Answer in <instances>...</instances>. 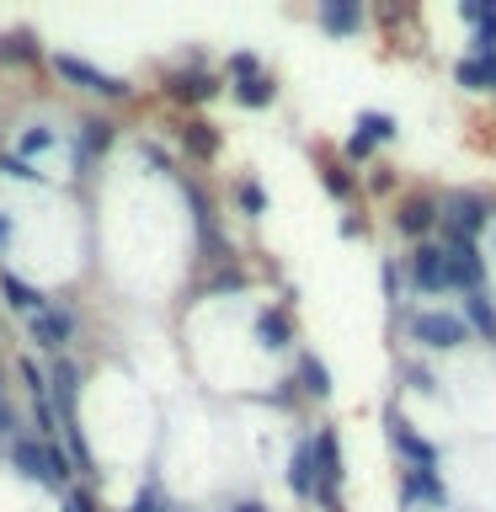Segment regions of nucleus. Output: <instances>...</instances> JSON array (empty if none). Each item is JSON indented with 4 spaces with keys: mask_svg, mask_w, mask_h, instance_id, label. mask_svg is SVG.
Instances as JSON below:
<instances>
[{
    "mask_svg": "<svg viewBox=\"0 0 496 512\" xmlns=\"http://www.w3.org/2000/svg\"><path fill=\"white\" fill-rule=\"evenodd\" d=\"M496 219V203H491V192H480V187H459V192H448L443 198V214H438V246H459V240H475L486 224Z\"/></svg>",
    "mask_w": 496,
    "mask_h": 512,
    "instance_id": "1",
    "label": "nucleus"
},
{
    "mask_svg": "<svg viewBox=\"0 0 496 512\" xmlns=\"http://www.w3.org/2000/svg\"><path fill=\"white\" fill-rule=\"evenodd\" d=\"M400 331H406V342L411 347H422V352H454L464 342H475L470 326L459 320V310H400Z\"/></svg>",
    "mask_w": 496,
    "mask_h": 512,
    "instance_id": "2",
    "label": "nucleus"
},
{
    "mask_svg": "<svg viewBox=\"0 0 496 512\" xmlns=\"http://www.w3.org/2000/svg\"><path fill=\"white\" fill-rule=\"evenodd\" d=\"M315 443V502L326 512H342V486H347V459H342V432L320 427L310 432Z\"/></svg>",
    "mask_w": 496,
    "mask_h": 512,
    "instance_id": "3",
    "label": "nucleus"
},
{
    "mask_svg": "<svg viewBox=\"0 0 496 512\" xmlns=\"http://www.w3.org/2000/svg\"><path fill=\"white\" fill-rule=\"evenodd\" d=\"M11 464L22 475H32L38 486L59 491L70 486V454H64L59 443H43V438H11Z\"/></svg>",
    "mask_w": 496,
    "mask_h": 512,
    "instance_id": "4",
    "label": "nucleus"
},
{
    "mask_svg": "<svg viewBox=\"0 0 496 512\" xmlns=\"http://www.w3.org/2000/svg\"><path fill=\"white\" fill-rule=\"evenodd\" d=\"M384 438H390L395 459L406 464V470H438V464H443L438 443H432V438H422V432H416V427L406 422V416H400V406H395V400L384 406Z\"/></svg>",
    "mask_w": 496,
    "mask_h": 512,
    "instance_id": "5",
    "label": "nucleus"
},
{
    "mask_svg": "<svg viewBox=\"0 0 496 512\" xmlns=\"http://www.w3.org/2000/svg\"><path fill=\"white\" fill-rule=\"evenodd\" d=\"M438 214H443V198H438V192H427V187H416V192H406V198L395 203L390 224L411 240V246H422V240L438 235Z\"/></svg>",
    "mask_w": 496,
    "mask_h": 512,
    "instance_id": "6",
    "label": "nucleus"
},
{
    "mask_svg": "<svg viewBox=\"0 0 496 512\" xmlns=\"http://www.w3.org/2000/svg\"><path fill=\"white\" fill-rule=\"evenodd\" d=\"M400 278H406L411 294H448V256L438 240H422V246H411V256L400 262Z\"/></svg>",
    "mask_w": 496,
    "mask_h": 512,
    "instance_id": "7",
    "label": "nucleus"
},
{
    "mask_svg": "<svg viewBox=\"0 0 496 512\" xmlns=\"http://www.w3.org/2000/svg\"><path fill=\"white\" fill-rule=\"evenodd\" d=\"M48 64H54V75H59V80H70V86L91 91V96H107V102H123V96L134 91V86H128V80H123V75H107V70H96V64L75 59V54H54Z\"/></svg>",
    "mask_w": 496,
    "mask_h": 512,
    "instance_id": "8",
    "label": "nucleus"
},
{
    "mask_svg": "<svg viewBox=\"0 0 496 512\" xmlns=\"http://www.w3.org/2000/svg\"><path fill=\"white\" fill-rule=\"evenodd\" d=\"M448 256V294H486V256H480L475 240H459V246H443Z\"/></svg>",
    "mask_w": 496,
    "mask_h": 512,
    "instance_id": "9",
    "label": "nucleus"
},
{
    "mask_svg": "<svg viewBox=\"0 0 496 512\" xmlns=\"http://www.w3.org/2000/svg\"><path fill=\"white\" fill-rule=\"evenodd\" d=\"M187 203H192V224H198V256L203 262H224V246H219V219H214V203H208V192L198 182H182Z\"/></svg>",
    "mask_w": 496,
    "mask_h": 512,
    "instance_id": "10",
    "label": "nucleus"
},
{
    "mask_svg": "<svg viewBox=\"0 0 496 512\" xmlns=\"http://www.w3.org/2000/svg\"><path fill=\"white\" fill-rule=\"evenodd\" d=\"M400 507H406V512H416V507H448L443 475L438 470H400Z\"/></svg>",
    "mask_w": 496,
    "mask_h": 512,
    "instance_id": "11",
    "label": "nucleus"
},
{
    "mask_svg": "<svg viewBox=\"0 0 496 512\" xmlns=\"http://www.w3.org/2000/svg\"><path fill=\"white\" fill-rule=\"evenodd\" d=\"M75 336V315L70 310H59V304H43L38 315H32V342H38L43 352H64V342Z\"/></svg>",
    "mask_w": 496,
    "mask_h": 512,
    "instance_id": "12",
    "label": "nucleus"
},
{
    "mask_svg": "<svg viewBox=\"0 0 496 512\" xmlns=\"http://www.w3.org/2000/svg\"><path fill=\"white\" fill-rule=\"evenodd\" d=\"M315 22H320V32H331V38H358L363 22H368V11L358 6V0H320Z\"/></svg>",
    "mask_w": 496,
    "mask_h": 512,
    "instance_id": "13",
    "label": "nucleus"
},
{
    "mask_svg": "<svg viewBox=\"0 0 496 512\" xmlns=\"http://www.w3.org/2000/svg\"><path fill=\"white\" fill-rule=\"evenodd\" d=\"M454 86L470 91V96L496 91V54H459L454 59Z\"/></svg>",
    "mask_w": 496,
    "mask_h": 512,
    "instance_id": "14",
    "label": "nucleus"
},
{
    "mask_svg": "<svg viewBox=\"0 0 496 512\" xmlns=\"http://www.w3.org/2000/svg\"><path fill=\"white\" fill-rule=\"evenodd\" d=\"M166 96H171V102H214L219 80L203 75V70H171L166 75Z\"/></svg>",
    "mask_w": 496,
    "mask_h": 512,
    "instance_id": "15",
    "label": "nucleus"
},
{
    "mask_svg": "<svg viewBox=\"0 0 496 512\" xmlns=\"http://www.w3.org/2000/svg\"><path fill=\"white\" fill-rule=\"evenodd\" d=\"M288 491L299 502H315V443L310 438H299L294 454H288Z\"/></svg>",
    "mask_w": 496,
    "mask_h": 512,
    "instance_id": "16",
    "label": "nucleus"
},
{
    "mask_svg": "<svg viewBox=\"0 0 496 512\" xmlns=\"http://www.w3.org/2000/svg\"><path fill=\"white\" fill-rule=\"evenodd\" d=\"M459 320L470 326V336H480V342L496 347V299L491 294H464L459 299Z\"/></svg>",
    "mask_w": 496,
    "mask_h": 512,
    "instance_id": "17",
    "label": "nucleus"
},
{
    "mask_svg": "<svg viewBox=\"0 0 496 512\" xmlns=\"http://www.w3.org/2000/svg\"><path fill=\"white\" fill-rule=\"evenodd\" d=\"M294 390L304 400H326L331 395V368L315 358V352H299V368H294Z\"/></svg>",
    "mask_w": 496,
    "mask_h": 512,
    "instance_id": "18",
    "label": "nucleus"
},
{
    "mask_svg": "<svg viewBox=\"0 0 496 512\" xmlns=\"http://www.w3.org/2000/svg\"><path fill=\"white\" fill-rule=\"evenodd\" d=\"M256 342H262L267 352H283L288 342H294V320H288V310H262L256 315Z\"/></svg>",
    "mask_w": 496,
    "mask_h": 512,
    "instance_id": "19",
    "label": "nucleus"
},
{
    "mask_svg": "<svg viewBox=\"0 0 496 512\" xmlns=\"http://www.w3.org/2000/svg\"><path fill=\"white\" fill-rule=\"evenodd\" d=\"M0 294H6V304H11L16 315H27V320H32V315H38L43 304H48V299L38 294V288H32V283H22L16 272H0Z\"/></svg>",
    "mask_w": 496,
    "mask_h": 512,
    "instance_id": "20",
    "label": "nucleus"
},
{
    "mask_svg": "<svg viewBox=\"0 0 496 512\" xmlns=\"http://www.w3.org/2000/svg\"><path fill=\"white\" fill-rule=\"evenodd\" d=\"M182 144H187L192 160H214V155H219V128L203 123V118H187V123H182Z\"/></svg>",
    "mask_w": 496,
    "mask_h": 512,
    "instance_id": "21",
    "label": "nucleus"
},
{
    "mask_svg": "<svg viewBox=\"0 0 496 512\" xmlns=\"http://www.w3.org/2000/svg\"><path fill=\"white\" fill-rule=\"evenodd\" d=\"M320 187H326L336 203H352L358 198V171L342 166V160H326V166H320Z\"/></svg>",
    "mask_w": 496,
    "mask_h": 512,
    "instance_id": "22",
    "label": "nucleus"
},
{
    "mask_svg": "<svg viewBox=\"0 0 496 512\" xmlns=\"http://www.w3.org/2000/svg\"><path fill=\"white\" fill-rule=\"evenodd\" d=\"M230 91H235L240 107H272V96H278V80L262 70V75H251V80H235Z\"/></svg>",
    "mask_w": 496,
    "mask_h": 512,
    "instance_id": "23",
    "label": "nucleus"
},
{
    "mask_svg": "<svg viewBox=\"0 0 496 512\" xmlns=\"http://www.w3.org/2000/svg\"><path fill=\"white\" fill-rule=\"evenodd\" d=\"M400 384H406L411 395H438V390H443L427 358H400Z\"/></svg>",
    "mask_w": 496,
    "mask_h": 512,
    "instance_id": "24",
    "label": "nucleus"
},
{
    "mask_svg": "<svg viewBox=\"0 0 496 512\" xmlns=\"http://www.w3.org/2000/svg\"><path fill=\"white\" fill-rule=\"evenodd\" d=\"M358 134L379 150V144H390L400 134V123H395V112H358Z\"/></svg>",
    "mask_w": 496,
    "mask_h": 512,
    "instance_id": "25",
    "label": "nucleus"
},
{
    "mask_svg": "<svg viewBox=\"0 0 496 512\" xmlns=\"http://www.w3.org/2000/svg\"><path fill=\"white\" fill-rule=\"evenodd\" d=\"M112 139H118V128H112L107 118H91V123H80V155H86V160H91V155H102Z\"/></svg>",
    "mask_w": 496,
    "mask_h": 512,
    "instance_id": "26",
    "label": "nucleus"
},
{
    "mask_svg": "<svg viewBox=\"0 0 496 512\" xmlns=\"http://www.w3.org/2000/svg\"><path fill=\"white\" fill-rule=\"evenodd\" d=\"M32 64L38 59V43H32V32H0V64Z\"/></svg>",
    "mask_w": 496,
    "mask_h": 512,
    "instance_id": "27",
    "label": "nucleus"
},
{
    "mask_svg": "<svg viewBox=\"0 0 496 512\" xmlns=\"http://www.w3.org/2000/svg\"><path fill=\"white\" fill-rule=\"evenodd\" d=\"M475 38H470V54H496V0H486V11L475 16Z\"/></svg>",
    "mask_w": 496,
    "mask_h": 512,
    "instance_id": "28",
    "label": "nucleus"
},
{
    "mask_svg": "<svg viewBox=\"0 0 496 512\" xmlns=\"http://www.w3.org/2000/svg\"><path fill=\"white\" fill-rule=\"evenodd\" d=\"M235 203H240V214H246V219H262V214H267V192H262V182H256V176L235 182Z\"/></svg>",
    "mask_w": 496,
    "mask_h": 512,
    "instance_id": "29",
    "label": "nucleus"
},
{
    "mask_svg": "<svg viewBox=\"0 0 496 512\" xmlns=\"http://www.w3.org/2000/svg\"><path fill=\"white\" fill-rule=\"evenodd\" d=\"M240 288H246V272H240V267H219L214 278L203 283V294H240Z\"/></svg>",
    "mask_w": 496,
    "mask_h": 512,
    "instance_id": "30",
    "label": "nucleus"
},
{
    "mask_svg": "<svg viewBox=\"0 0 496 512\" xmlns=\"http://www.w3.org/2000/svg\"><path fill=\"white\" fill-rule=\"evenodd\" d=\"M342 166H368V160H374V144H368L363 134H358V128H352V134H347V144H342Z\"/></svg>",
    "mask_w": 496,
    "mask_h": 512,
    "instance_id": "31",
    "label": "nucleus"
},
{
    "mask_svg": "<svg viewBox=\"0 0 496 512\" xmlns=\"http://www.w3.org/2000/svg\"><path fill=\"white\" fill-rule=\"evenodd\" d=\"M128 512H166V496H160L155 480H150V486H144V491L134 496V507H128Z\"/></svg>",
    "mask_w": 496,
    "mask_h": 512,
    "instance_id": "32",
    "label": "nucleus"
},
{
    "mask_svg": "<svg viewBox=\"0 0 496 512\" xmlns=\"http://www.w3.org/2000/svg\"><path fill=\"white\" fill-rule=\"evenodd\" d=\"M230 75H235V80L262 75V59H256V54H230Z\"/></svg>",
    "mask_w": 496,
    "mask_h": 512,
    "instance_id": "33",
    "label": "nucleus"
},
{
    "mask_svg": "<svg viewBox=\"0 0 496 512\" xmlns=\"http://www.w3.org/2000/svg\"><path fill=\"white\" fill-rule=\"evenodd\" d=\"M0 171H6V176H22V182H38L32 160H22V155H0Z\"/></svg>",
    "mask_w": 496,
    "mask_h": 512,
    "instance_id": "34",
    "label": "nucleus"
},
{
    "mask_svg": "<svg viewBox=\"0 0 496 512\" xmlns=\"http://www.w3.org/2000/svg\"><path fill=\"white\" fill-rule=\"evenodd\" d=\"M48 144H54V134H48V128H27V134H22V160L38 155V150H48Z\"/></svg>",
    "mask_w": 496,
    "mask_h": 512,
    "instance_id": "35",
    "label": "nucleus"
},
{
    "mask_svg": "<svg viewBox=\"0 0 496 512\" xmlns=\"http://www.w3.org/2000/svg\"><path fill=\"white\" fill-rule=\"evenodd\" d=\"M368 192H395V171L390 166H368Z\"/></svg>",
    "mask_w": 496,
    "mask_h": 512,
    "instance_id": "36",
    "label": "nucleus"
},
{
    "mask_svg": "<svg viewBox=\"0 0 496 512\" xmlns=\"http://www.w3.org/2000/svg\"><path fill=\"white\" fill-rule=\"evenodd\" d=\"M0 438H16V411H11L6 395H0Z\"/></svg>",
    "mask_w": 496,
    "mask_h": 512,
    "instance_id": "37",
    "label": "nucleus"
},
{
    "mask_svg": "<svg viewBox=\"0 0 496 512\" xmlns=\"http://www.w3.org/2000/svg\"><path fill=\"white\" fill-rule=\"evenodd\" d=\"M454 11H459V22H464V27H475V16L486 11V0H459Z\"/></svg>",
    "mask_w": 496,
    "mask_h": 512,
    "instance_id": "38",
    "label": "nucleus"
},
{
    "mask_svg": "<svg viewBox=\"0 0 496 512\" xmlns=\"http://www.w3.org/2000/svg\"><path fill=\"white\" fill-rule=\"evenodd\" d=\"M363 230H368V219H363V214H347V219H342V240H358Z\"/></svg>",
    "mask_w": 496,
    "mask_h": 512,
    "instance_id": "39",
    "label": "nucleus"
},
{
    "mask_svg": "<svg viewBox=\"0 0 496 512\" xmlns=\"http://www.w3.org/2000/svg\"><path fill=\"white\" fill-rule=\"evenodd\" d=\"M64 507H70V512H91V496L86 491H70V502H64Z\"/></svg>",
    "mask_w": 496,
    "mask_h": 512,
    "instance_id": "40",
    "label": "nucleus"
},
{
    "mask_svg": "<svg viewBox=\"0 0 496 512\" xmlns=\"http://www.w3.org/2000/svg\"><path fill=\"white\" fill-rule=\"evenodd\" d=\"M230 512H267L262 502H240V507H230Z\"/></svg>",
    "mask_w": 496,
    "mask_h": 512,
    "instance_id": "41",
    "label": "nucleus"
},
{
    "mask_svg": "<svg viewBox=\"0 0 496 512\" xmlns=\"http://www.w3.org/2000/svg\"><path fill=\"white\" fill-rule=\"evenodd\" d=\"M11 235V224H6V214H0V240H6Z\"/></svg>",
    "mask_w": 496,
    "mask_h": 512,
    "instance_id": "42",
    "label": "nucleus"
}]
</instances>
